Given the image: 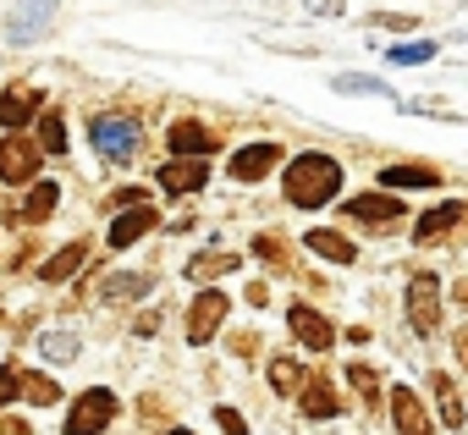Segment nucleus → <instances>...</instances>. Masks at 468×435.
Returning a JSON list of instances; mask_svg holds the SVG:
<instances>
[{
	"instance_id": "1",
	"label": "nucleus",
	"mask_w": 468,
	"mask_h": 435,
	"mask_svg": "<svg viewBox=\"0 0 468 435\" xmlns=\"http://www.w3.org/2000/svg\"><path fill=\"white\" fill-rule=\"evenodd\" d=\"M336 187H342V165H336L331 154H298V160L287 165V204H298V209L331 204Z\"/></svg>"
},
{
	"instance_id": "2",
	"label": "nucleus",
	"mask_w": 468,
	"mask_h": 435,
	"mask_svg": "<svg viewBox=\"0 0 468 435\" xmlns=\"http://www.w3.org/2000/svg\"><path fill=\"white\" fill-rule=\"evenodd\" d=\"M408 320H413L419 336H430L441 325V276H430V271L408 276Z\"/></svg>"
},
{
	"instance_id": "3",
	"label": "nucleus",
	"mask_w": 468,
	"mask_h": 435,
	"mask_svg": "<svg viewBox=\"0 0 468 435\" xmlns=\"http://www.w3.org/2000/svg\"><path fill=\"white\" fill-rule=\"evenodd\" d=\"M89 138L105 160H133L138 154V122H127V116H94Z\"/></svg>"
},
{
	"instance_id": "4",
	"label": "nucleus",
	"mask_w": 468,
	"mask_h": 435,
	"mask_svg": "<svg viewBox=\"0 0 468 435\" xmlns=\"http://www.w3.org/2000/svg\"><path fill=\"white\" fill-rule=\"evenodd\" d=\"M111 419H116V397H111L105 386H94V391H83V397L72 402V413H67V435H100Z\"/></svg>"
},
{
	"instance_id": "5",
	"label": "nucleus",
	"mask_w": 468,
	"mask_h": 435,
	"mask_svg": "<svg viewBox=\"0 0 468 435\" xmlns=\"http://www.w3.org/2000/svg\"><path fill=\"white\" fill-rule=\"evenodd\" d=\"M39 138H6V143H0V182H12V187H23L34 171H39Z\"/></svg>"
},
{
	"instance_id": "6",
	"label": "nucleus",
	"mask_w": 468,
	"mask_h": 435,
	"mask_svg": "<svg viewBox=\"0 0 468 435\" xmlns=\"http://www.w3.org/2000/svg\"><path fill=\"white\" fill-rule=\"evenodd\" d=\"M160 227V215H154V204H127V215H116L111 221V232H105V243L111 249H133L144 232H154Z\"/></svg>"
},
{
	"instance_id": "7",
	"label": "nucleus",
	"mask_w": 468,
	"mask_h": 435,
	"mask_svg": "<svg viewBox=\"0 0 468 435\" xmlns=\"http://www.w3.org/2000/svg\"><path fill=\"white\" fill-rule=\"evenodd\" d=\"M50 23H56V0H17V12H12L6 34H12L17 45H28V39H39Z\"/></svg>"
},
{
	"instance_id": "8",
	"label": "nucleus",
	"mask_w": 468,
	"mask_h": 435,
	"mask_svg": "<svg viewBox=\"0 0 468 435\" xmlns=\"http://www.w3.org/2000/svg\"><path fill=\"white\" fill-rule=\"evenodd\" d=\"M347 215H353V221H364V227H397L402 221V198L397 193H358L347 204Z\"/></svg>"
},
{
	"instance_id": "9",
	"label": "nucleus",
	"mask_w": 468,
	"mask_h": 435,
	"mask_svg": "<svg viewBox=\"0 0 468 435\" xmlns=\"http://www.w3.org/2000/svg\"><path fill=\"white\" fill-rule=\"evenodd\" d=\"M204 182H209L204 154H176L171 165H160V187H165V193H198Z\"/></svg>"
},
{
	"instance_id": "10",
	"label": "nucleus",
	"mask_w": 468,
	"mask_h": 435,
	"mask_svg": "<svg viewBox=\"0 0 468 435\" xmlns=\"http://www.w3.org/2000/svg\"><path fill=\"white\" fill-rule=\"evenodd\" d=\"M226 292H198V303H193V314H187V342H209L215 331H220V320H226Z\"/></svg>"
},
{
	"instance_id": "11",
	"label": "nucleus",
	"mask_w": 468,
	"mask_h": 435,
	"mask_svg": "<svg viewBox=\"0 0 468 435\" xmlns=\"http://www.w3.org/2000/svg\"><path fill=\"white\" fill-rule=\"evenodd\" d=\"M276 160H282V143H249V149L231 154V176H238V182H260Z\"/></svg>"
},
{
	"instance_id": "12",
	"label": "nucleus",
	"mask_w": 468,
	"mask_h": 435,
	"mask_svg": "<svg viewBox=\"0 0 468 435\" xmlns=\"http://www.w3.org/2000/svg\"><path fill=\"white\" fill-rule=\"evenodd\" d=\"M287 320H292V331H298V342H303V347H314V353H325V347L336 342V331L325 325V314H314L309 303H292V314H287Z\"/></svg>"
},
{
	"instance_id": "13",
	"label": "nucleus",
	"mask_w": 468,
	"mask_h": 435,
	"mask_svg": "<svg viewBox=\"0 0 468 435\" xmlns=\"http://www.w3.org/2000/svg\"><path fill=\"white\" fill-rule=\"evenodd\" d=\"M391 413H397V430L402 435H430V419H424V402L408 391V386H397L391 391Z\"/></svg>"
},
{
	"instance_id": "14",
	"label": "nucleus",
	"mask_w": 468,
	"mask_h": 435,
	"mask_svg": "<svg viewBox=\"0 0 468 435\" xmlns=\"http://www.w3.org/2000/svg\"><path fill=\"white\" fill-rule=\"evenodd\" d=\"M457 221H463V204H441V209L419 215V232H413V238H419V243H441Z\"/></svg>"
},
{
	"instance_id": "15",
	"label": "nucleus",
	"mask_w": 468,
	"mask_h": 435,
	"mask_svg": "<svg viewBox=\"0 0 468 435\" xmlns=\"http://www.w3.org/2000/svg\"><path fill=\"white\" fill-rule=\"evenodd\" d=\"M34 111H39V94H28V89H6V94H0V127H23Z\"/></svg>"
},
{
	"instance_id": "16",
	"label": "nucleus",
	"mask_w": 468,
	"mask_h": 435,
	"mask_svg": "<svg viewBox=\"0 0 468 435\" xmlns=\"http://www.w3.org/2000/svg\"><path fill=\"white\" fill-rule=\"evenodd\" d=\"M171 149H176V154H209L215 138H209V127H198V122H176V127H171Z\"/></svg>"
},
{
	"instance_id": "17",
	"label": "nucleus",
	"mask_w": 468,
	"mask_h": 435,
	"mask_svg": "<svg viewBox=\"0 0 468 435\" xmlns=\"http://www.w3.org/2000/svg\"><path fill=\"white\" fill-rule=\"evenodd\" d=\"M380 187H441V176L430 171V165H391V171H380Z\"/></svg>"
},
{
	"instance_id": "18",
	"label": "nucleus",
	"mask_w": 468,
	"mask_h": 435,
	"mask_svg": "<svg viewBox=\"0 0 468 435\" xmlns=\"http://www.w3.org/2000/svg\"><path fill=\"white\" fill-rule=\"evenodd\" d=\"M56 204H61V182H34V193L23 198V221H34V227H39Z\"/></svg>"
},
{
	"instance_id": "19",
	"label": "nucleus",
	"mask_w": 468,
	"mask_h": 435,
	"mask_svg": "<svg viewBox=\"0 0 468 435\" xmlns=\"http://www.w3.org/2000/svg\"><path fill=\"white\" fill-rule=\"evenodd\" d=\"M303 243L314 249V254H325V260H336V265H353V243L347 238H336V232H303Z\"/></svg>"
},
{
	"instance_id": "20",
	"label": "nucleus",
	"mask_w": 468,
	"mask_h": 435,
	"mask_svg": "<svg viewBox=\"0 0 468 435\" xmlns=\"http://www.w3.org/2000/svg\"><path fill=\"white\" fill-rule=\"evenodd\" d=\"M39 149L45 154H67V116L61 111H45L39 116Z\"/></svg>"
},
{
	"instance_id": "21",
	"label": "nucleus",
	"mask_w": 468,
	"mask_h": 435,
	"mask_svg": "<svg viewBox=\"0 0 468 435\" xmlns=\"http://www.w3.org/2000/svg\"><path fill=\"white\" fill-rule=\"evenodd\" d=\"M17 391H23L28 402H39V408H50V402H61V386H56L50 375H34V369H28V375H17Z\"/></svg>"
},
{
	"instance_id": "22",
	"label": "nucleus",
	"mask_w": 468,
	"mask_h": 435,
	"mask_svg": "<svg viewBox=\"0 0 468 435\" xmlns=\"http://www.w3.org/2000/svg\"><path fill=\"white\" fill-rule=\"evenodd\" d=\"M39 353H45L50 364H72V358H78V336H72V331H45V336H39Z\"/></svg>"
},
{
	"instance_id": "23",
	"label": "nucleus",
	"mask_w": 468,
	"mask_h": 435,
	"mask_svg": "<svg viewBox=\"0 0 468 435\" xmlns=\"http://www.w3.org/2000/svg\"><path fill=\"white\" fill-rule=\"evenodd\" d=\"M430 386H435V402H441V419H446V424L457 430V424H463V402H457V386H452V380H446L441 369L430 375Z\"/></svg>"
},
{
	"instance_id": "24",
	"label": "nucleus",
	"mask_w": 468,
	"mask_h": 435,
	"mask_svg": "<svg viewBox=\"0 0 468 435\" xmlns=\"http://www.w3.org/2000/svg\"><path fill=\"white\" fill-rule=\"evenodd\" d=\"M303 413H309V419H331V413H336V397H331L325 380H309V386H303Z\"/></svg>"
},
{
	"instance_id": "25",
	"label": "nucleus",
	"mask_w": 468,
	"mask_h": 435,
	"mask_svg": "<svg viewBox=\"0 0 468 435\" xmlns=\"http://www.w3.org/2000/svg\"><path fill=\"white\" fill-rule=\"evenodd\" d=\"M149 287H154V276H111L100 287V298H144Z\"/></svg>"
},
{
	"instance_id": "26",
	"label": "nucleus",
	"mask_w": 468,
	"mask_h": 435,
	"mask_svg": "<svg viewBox=\"0 0 468 435\" xmlns=\"http://www.w3.org/2000/svg\"><path fill=\"white\" fill-rule=\"evenodd\" d=\"M220 271H238V254H198V260L187 265L193 281H209V276H220Z\"/></svg>"
},
{
	"instance_id": "27",
	"label": "nucleus",
	"mask_w": 468,
	"mask_h": 435,
	"mask_svg": "<svg viewBox=\"0 0 468 435\" xmlns=\"http://www.w3.org/2000/svg\"><path fill=\"white\" fill-rule=\"evenodd\" d=\"M336 89H342V94H375V100H391V89H386L380 78H364V72H342Z\"/></svg>"
},
{
	"instance_id": "28",
	"label": "nucleus",
	"mask_w": 468,
	"mask_h": 435,
	"mask_svg": "<svg viewBox=\"0 0 468 435\" xmlns=\"http://www.w3.org/2000/svg\"><path fill=\"white\" fill-rule=\"evenodd\" d=\"M78 265H83V243H72V249H61V254H56V260H50V265H45L39 276H45V281H67V276H72Z\"/></svg>"
},
{
	"instance_id": "29",
	"label": "nucleus",
	"mask_w": 468,
	"mask_h": 435,
	"mask_svg": "<svg viewBox=\"0 0 468 435\" xmlns=\"http://www.w3.org/2000/svg\"><path fill=\"white\" fill-rule=\"evenodd\" d=\"M271 386H276V391H298V386H303V364H298V358H276V364H271Z\"/></svg>"
},
{
	"instance_id": "30",
	"label": "nucleus",
	"mask_w": 468,
	"mask_h": 435,
	"mask_svg": "<svg viewBox=\"0 0 468 435\" xmlns=\"http://www.w3.org/2000/svg\"><path fill=\"white\" fill-rule=\"evenodd\" d=\"M430 56H435V45H424V39H419V45H391V56H386V61H391V67H424Z\"/></svg>"
},
{
	"instance_id": "31",
	"label": "nucleus",
	"mask_w": 468,
	"mask_h": 435,
	"mask_svg": "<svg viewBox=\"0 0 468 435\" xmlns=\"http://www.w3.org/2000/svg\"><path fill=\"white\" fill-rule=\"evenodd\" d=\"M347 380L358 386V397H364V402H375V391H380V386H375V375H369L364 364H347Z\"/></svg>"
},
{
	"instance_id": "32",
	"label": "nucleus",
	"mask_w": 468,
	"mask_h": 435,
	"mask_svg": "<svg viewBox=\"0 0 468 435\" xmlns=\"http://www.w3.org/2000/svg\"><path fill=\"white\" fill-rule=\"evenodd\" d=\"M215 424H220L226 435H243V430H249V424H243L238 413H231V408H215Z\"/></svg>"
},
{
	"instance_id": "33",
	"label": "nucleus",
	"mask_w": 468,
	"mask_h": 435,
	"mask_svg": "<svg viewBox=\"0 0 468 435\" xmlns=\"http://www.w3.org/2000/svg\"><path fill=\"white\" fill-rule=\"evenodd\" d=\"M12 397H17V375H12V369H0V408H6Z\"/></svg>"
},
{
	"instance_id": "34",
	"label": "nucleus",
	"mask_w": 468,
	"mask_h": 435,
	"mask_svg": "<svg viewBox=\"0 0 468 435\" xmlns=\"http://www.w3.org/2000/svg\"><path fill=\"white\" fill-rule=\"evenodd\" d=\"M309 6H320V17H336V12H342V0H309Z\"/></svg>"
},
{
	"instance_id": "35",
	"label": "nucleus",
	"mask_w": 468,
	"mask_h": 435,
	"mask_svg": "<svg viewBox=\"0 0 468 435\" xmlns=\"http://www.w3.org/2000/svg\"><path fill=\"white\" fill-rule=\"evenodd\" d=\"M0 435H23V424H17V419H6V424H0Z\"/></svg>"
},
{
	"instance_id": "36",
	"label": "nucleus",
	"mask_w": 468,
	"mask_h": 435,
	"mask_svg": "<svg viewBox=\"0 0 468 435\" xmlns=\"http://www.w3.org/2000/svg\"><path fill=\"white\" fill-rule=\"evenodd\" d=\"M457 353H463V358H468V331H457Z\"/></svg>"
},
{
	"instance_id": "37",
	"label": "nucleus",
	"mask_w": 468,
	"mask_h": 435,
	"mask_svg": "<svg viewBox=\"0 0 468 435\" xmlns=\"http://www.w3.org/2000/svg\"><path fill=\"white\" fill-rule=\"evenodd\" d=\"M171 435H187V430H171Z\"/></svg>"
}]
</instances>
